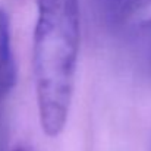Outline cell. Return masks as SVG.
<instances>
[{
    "instance_id": "4",
    "label": "cell",
    "mask_w": 151,
    "mask_h": 151,
    "mask_svg": "<svg viewBox=\"0 0 151 151\" xmlns=\"http://www.w3.org/2000/svg\"><path fill=\"white\" fill-rule=\"evenodd\" d=\"M135 44L145 69L151 75V19L138 27L135 34Z\"/></svg>"
},
{
    "instance_id": "2",
    "label": "cell",
    "mask_w": 151,
    "mask_h": 151,
    "mask_svg": "<svg viewBox=\"0 0 151 151\" xmlns=\"http://www.w3.org/2000/svg\"><path fill=\"white\" fill-rule=\"evenodd\" d=\"M16 84V63L12 50L10 22L0 7V101H3Z\"/></svg>"
},
{
    "instance_id": "3",
    "label": "cell",
    "mask_w": 151,
    "mask_h": 151,
    "mask_svg": "<svg viewBox=\"0 0 151 151\" xmlns=\"http://www.w3.org/2000/svg\"><path fill=\"white\" fill-rule=\"evenodd\" d=\"M94 3L109 27H120L151 6V0H94Z\"/></svg>"
},
{
    "instance_id": "1",
    "label": "cell",
    "mask_w": 151,
    "mask_h": 151,
    "mask_svg": "<svg viewBox=\"0 0 151 151\" xmlns=\"http://www.w3.org/2000/svg\"><path fill=\"white\" fill-rule=\"evenodd\" d=\"M34 76L40 123L57 137L68 120L79 50V1L37 0Z\"/></svg>"
},
{
    "instance_id": "5",
    "label": "cell",
    "mask_w": 151,
    "mask_h": 151,
    "mask_svg": "<svg viewBox=\"0 0 151 151\" xmlns=\"http://www.w3.org/2000/svg\"><path fill=\"white\" fill-rule=\"evenodd\" d=\"M10 151H29V150H27L24 147H16V148H13V150H10Z\"/></svg>"
}]
</instances>
